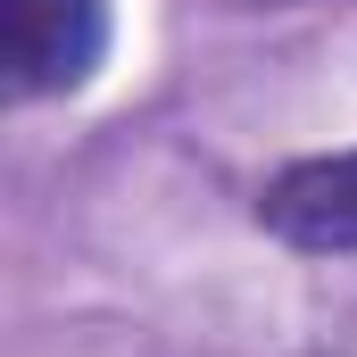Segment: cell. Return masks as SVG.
I'll use <instances>...</instances> for the list:
<instances>
[{
	"instance_id": "6da1fadb",
	"label": "cell",
	"mask_w": 357,
	"mask_h": 357,
	"mask_svg": "<svg viewBox=\"0 0 357 357\" xmlns=\"http://www.w3.org/2000/svg\"><path fill=\"white\" fill-rule=\"evenodd\" d=\"M108 59V0H0L8 100H67Z\"/></svg>"
},
{
	"instance_id": "7a4b0ae2",
	"label": "cell",
	"mask_w": 357,
	"mask_h": 357,
	"mask_svg": "<svg viewBox=\"0 0 357 357\" xmlns=\"http://www.w3.org/2000/svg\"><path fill=\"white\" fill-rule=\"evenodd\" d=\"M258 225L307 258H349L357 250V150L291 158L258 183Z\"/></svg>"
},
{
	"instance_id": "3957f363",
	"label": "cell",
	"mask_w": 357,
	"mask_h": 357,
	"mask_svg": "<svg viewBox=\"0 0 357 357\" xmlns=\"http://www.w3.org/2000/svg\"><path fill=\"white\" fill-rule=\"evenodd\" d=\"M250 8H307V0H250Z\"/></svg>"
}]
</instances>
